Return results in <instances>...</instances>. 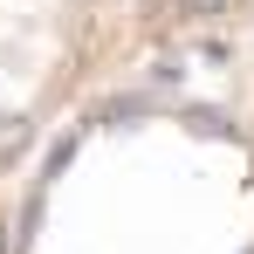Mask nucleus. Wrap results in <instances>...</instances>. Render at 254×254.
<instances>
[{
    "label": "nucleus",
    "instance_id": "f257e3e1",
    "mask_svg": "<svg viewBox=\"0 0 254 254\" xmlns=\"http://www.w3.org/2000/svg\"><path fill=\"white\" fill-rule=\"evenodd\" d=\"M110 0H0V206L83 89Z\"/></svg>",
    "mask_w": 254,
    "mask_h": 254
}]
</instances>
